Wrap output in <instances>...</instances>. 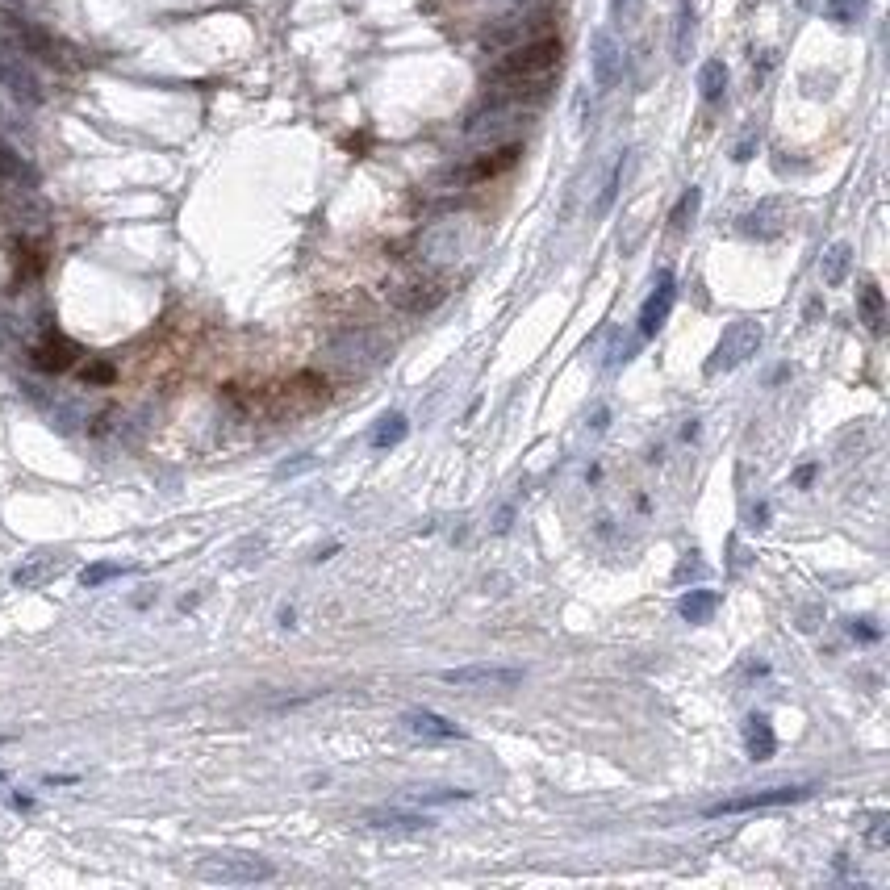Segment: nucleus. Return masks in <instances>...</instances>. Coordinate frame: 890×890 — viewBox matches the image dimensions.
Returning a JSON list of instances; mask_svg holds the SVG:
<instances>
[{
	"instance_id": "nucleus-29",
	"label": "nucleus",
	"mask_w": 890,
	"mask_h": 890,
	"mask_svg": "<svg viewBox=\"0 0 890 890\" xmlns=\"http://www.w3.org/2000/svg\"><path fill=\"white\" fill-rule=\"evenodd\" d=\"M690 573H694V577H702L707 569H702V560H690V552H686V560H682V565H677V573H673V577H677V581H686Z\"/></svg>"
},
{
	"instance_id": "nucleus-12",
	"label": "nucleus",
	"mask_w": 890,
	"mask_h": 890,
	"mask_svg": "<svg viewBox=\"0 0 890 890\" xmlns=\"http://www.w3.org/2000/svg\"><path fill=\"white\" fill-rule=\"evenodd\" d=\"M402 723H406L414 736H423V740H460V736H464L452 719H443V715H435V711H406Z\"/></svg>"
},
{
	"instance_id": "nucleus-2",
	"label": "nucleus",
	"mask_w": 890,
	"mask_h": 890,
	"mask_svg": "<svg viewBox=\"0 0 890 890\" xmlns=\"http://www.w3.org/2000/svg\"><path fill=\"white\" fill-rule=\"evenodd\" d=\"M761 339H765V331H761V322H753V318H740L732 326H723V335H719L711 360H707V377L748 364L761 351Z\"/></svg>"
},
{
	"instance_id": "nucleus-30",
	"label": "nucleus",
	"mask_w": 890,
	"mask_h": 890,
	"mask_svg": "<svg viewBox=\"0 0 890 890\" xmlns=\"http://www.w3.org/2000/svg\"><path fill=\"white\" fill-rule=\"evenodd\" d=\"M870 840H874V845H886V815H874V828H870Z\"/></svg>"
},
{
	"instance_id": "nucleus-26",
	"label": "nucleus",
	"mask_w": 890,
	"mask_h": 890,
	"mask_svg": "<svg viewBox=\"0 0 890 890\" xmlns=\"http://www.w3.org/2000/svg\"><path fill=\"white\" fill-rule=\"evenodd\" d=\"M80 377H84L88 385H109L117 372H113V364H105V360H88V364L80 368Z\"/></svg>"
},
{
	"instance_id": "nucleus-24",
	"label": "nucleus",
	"mask_w": 890,
	"mask_h": 890,
	"mask_svg": "<svg viewBox=\"0 0 890 890\" xmlns=\"http://www.w3.org/2000/svg\"><path fill=\"white\" fill-rule=\"evenodd\" d=\"M698 205H702V193H698V189H686L682 201H677V209H673L669 226H673V230H686V226L694 222V214H698Z\"/></svg>"
},
{
	"instance_id": "nucleus-14",
	"label": "nucleus",
	"mask_w": 890,
	"mask_h": 890,
	"mask_svg": "<svg viewBox=\"0 0 890 890\" xmlns=\"http://www.w3.org/2000/svg\"><path fill=\"white\" fill-rule=\"evenodd\" d=\"M364 824L377 828V832H423L431 819H427V815H414V811H368Z\"/></svg>"
},
{
	"instance_id": "nucleus-27",
	"label": "nucleus",
	"mask_w": 890,
	"mask_h": 890,
	"mask_svg": "<svg viewBox=\"0 0 890 890\" xmlns=\"http://www.w3.org/2000/svg\"><path fill=\"white\" fill-rule=\"evenodd\" d=\"M117 573H130V565H92V569L80 573V585H101V581H109Z\"/></svg>"
},
{
	"instance_id": "nucleus-32",
	"label": "nucleus",
	"mask_w": 890,
	"mask_h": 890,
	"mask_svg": "<svg viewBox=\"0 0 890 890\" xmlns=\"http://www.w3.org/2000/svg\"><path fill=\"white\" fill-rule=\"evenodd\" d=\"M631 5V0H615V17H623V9Z\"/></svg>"
},
{
	"instance_id": "nucleus-23",
	"label": "nucleus",
	"mask_w": 890,
	"mask_h": 890,
	"mask_svg": "<svg viewBox=\"0 0 890 890\" xmlns=\"http://www.w3.org/2000/svg\"><path fill=\"white\" fill-rule=\"evenodd\" d=\"M0 180H17V184H21V180H26V184L34 180V172L26 168V159H21L9 143H0Z\"/></svg>"
},
{
	"instance_id": "nucleus-3",
	"label": "nucleus",
	"mask_w": 890,
	"mask_h": 890,
	"mask_svg": "<svg viewBox=\"0 0 890 890\" xmlns=\"http://www.w3.org/2000/svg\"><path fill=\"white\" fill-rule=\"evenodd\" d=\"M815 786H765V790H748V794H732V799H719L707 807V819L719 815H740V811H761V807H782V803H803Z\"/></svg>"
},
{
	"instance_id": "nucleus-5",
	"label": "nucleus",
	"mask_w": 890,
	"mask_h": 890,
	"mask_svg": "<svg viewBox=\"0 0 890 890\" xmlns=\"http://www.w3.org/2000/svg\"><path fill=\"white\" fill-rule=\"evenodd\" d=\"M197 874L209 878V882H264L272 878L276 870L260 857H247V853H222V857H205L197 865Z\"/></svg>"
},
{
	"instance_id": "nucleus-18",
	"label": "nucleus",
	"mask_w": 890,
	"mask_h": 890,
	"mask_svg": "<svg viewBox=\"0 0 890 890\" xmlns=\"http://www.w3.org/2000/svg\"><path fill=\"white\" fill-rule=\"evenodd\" d=\"M723 88H728V67H723V59H707L698 72V92L702 101H723Z\"/></svg>"
},
{
	"instance_id": "nucleus-21",
	"label": "nucleus",
	"mask_w": 890,
	"mask_h": 890,
	"mask_svg": "<svg viewBox=\"0 0 890 890\" xmlns=\"http://www.w3.org/2000/svg\"><path fill=\"white\" fill-rule=\"evenodd\" d=\"M623 163H627V155H619V159L611 163V172H606V184H602V193H598V201H594V214H598V218L611 214V205H615V197H619V184H623Z\"/></svg>"
},
{
	"instance_id": "nucleus-9",
	"label": "nucleus",
	"mask_w": 890,
	"mask_h": 890,
	"mask_svg": "<svg viewBox=\"0 0 890 890\" xmlns=\"http://www.w3.org/2000/svg\"><path fill=\"white\" fill-rule=\"evenodd\" d=\"M782 230H786L782 201H761L757 209H748L740 218V234H748V239H778Z\"/></svg>"
},
{
	"instance_id": "nucleus-15",
	"label": "nucleus",
	"mask_w": 890,
	"mask_h": 890,
	"mask_svg": "<svg viewBox=\"0 0 890 890\" xmlns=\"http://www.w3.org/2000/svg\"><path fill=\"white\" fill-rule=\"evenodd\" d=\"M849 264H853V247L849 243H832L824 251V260H819V276H824V285H845Z\"/></svg>"
},
{
	"instance_id": "nucleus-6",
	"label": "nucleus",
	"mask_w": 890,
	"mask_h": 890,
	"mask_svg": "<svg viewBox=\"0 0 890 890\" xmlns=\"http://www.w3.org/2000/svg\"><path fill=\"white\" fill-rule=\"evenodd\" d=\"M590 72H594V84L602 92L619 84V76H623V46L615 42L611 30L594 34V42H590Z\"/></svg>"
},
{
	"instance_id": "nucleus-28",
	"label": "nucleus",
	"mask_w": 890,
	"mask_h": 890,
	"mask_svg": "<svg viewBox=\"0 0 890 890\" xmlns=\"http://www.w3.org/2000/svg\"><path fill=\"white\" fill-rule=\"evenodd\" d=\"M414 799L418 803H452V799H468V790H431V794L414 790Z\"/></svg>"
},
{
	"instance_id": "nucleus-22",
	"label": "nucleus",
	"mask_w": 890,
	"mask_h": 890,
	"mask_svg": "<svg viewBox=\"0 0 890 890\" xmlns=\"http://www.w3.org/2000/svg\"><path fill=\"white\" fill-rule=\"evenodd\" d=\"M397 301H402L406 310H414V314H418V310H435L439 301H443V285H410Z\"/></svg>"
},
{
	"instance_id": "nucleus-13",
	"label": "nucleus",
	"mask_w": 890,
	"mask_h": 890,
	"mask_svg": "<svg viewBox=\"0 0 890 890\" xmlns=\"http://www.w3.org/2000/svg\"><path fill=\"white\" fill-rule=\"evenodd\" d=\"M857 310H861V322L870 326V335H886V297L874 280H861L857 289Z\"/></svg>"
},
{
	"instance_id": "nucleus-31",
	"label": "nucleus",
	"mask_w": 890,
	"mask_h": 890,
	"mask_svg": "<svg viewBox=\"0 0 890 890\" xmlns=\"http://www.w3.org/2000/svg\"><path fill=\"white\" fill-rule=\"evenodd\" d=\"M811 477H815V464H807V468H799V477H794V481H799V485H811Z\"/></svg>"
},
{
	"instance_id": "nucleus-7",
	"label": "nucleus",
	"mask_w": 890,
	"mask_h": 890,
	"mask_svg": "<svg viewBox=\"0 0 890 890\" xmlns=\"http://www.w3.org/2000/svg\"><path fill=\"white\" fill-rule=\"evenodd\" d=\"M673 297H677L673 272L661 268L657 280H652V293H648V301H644V310H640V339H652V335H657L661 326H665V318H669V310H673Z\"/></svg>"
},
{
	"instance_id": "nucleus-8",
	"label": "nucleus",
	"mask_w": 890,
	"mask_h": 890,
	"mask_svg": "<svg viewBox=\"0 0 890 890\" xmlns=\"http://www.w3.org/2000/svg\"><path fill=\"white\" fill-rule=\"evenodd\" d=\"M34 368H42V372H72V368H80V347L67 335H59V331H46L34 343Z\"/></svg>"
},
{
	"instance_id": "nucleus-19",
	"label": "nucleus",
	"mask_w": 890,
	"mask_h": 890,
	"mask_svg": "<svg viewBox=\"0 0 890 890\" xmlns=\"http://www.w3.org/2000/svg\"><path fill=\"white\" fill-rule=\"evenodd\" d=\"M406 431H410V423H406V414H385L381 423H377V431H372V448L377 452H385V448H397V443L406 439Z\"/></svg>"
},
{
	"instance_id": "nucleus-16",
	"label": "nucleus",
	"mask_w": 890,
	"mask_h": 890,
	"mask_svg": "<svg viewBox=\"0 0 890 890\" xmlns=\"http://www.w3.org/2000/svg\"><path fill=\"white\" fill-rule=\"evenodd\" d=\"M690 46H694V5L682 0V5H677V26H673V59L686 63Z\"/></svg>"
},
{
	"instance_id": "nucleus-4",
	"label": "nucleus",
	"mask_w": 890,
	"mask_h": 890,
	"mask_svg": "<svg viewBox=\"0 0 890 890\" xmlns=\"http://www.w3.org/2000/svg\"><path fill=\"white\" fill-rule=\"evenodd\" d=\"M439 682L460 686V690H514V686H523V669H514V665H456V669H443Z\"/></svg>"
},
{
	"instance_id": "nucleus-1",
	"label": "nucleus",
	"mask_w": 890,
	"mask_h": 890,
	"mask_svg": "<svg viewBox=\"0 0 890 890\" xmlns=\"http://www.w3.org/2000/svg\"><path fill=\"white\" fill-rule=\"evenodd\" d=\"M556 63H560V38H552V34L527 38L523 46H510V51L494 63L489 80L494 84H527V80L548 76Z\"/></svg>"
},
{
	"instance_id": "nucleus-20",
	"label": "nucleus",
	"mask_w": 890,
	"mask_h": 890,
	"mask_svg": "<svg viewBox=\"0 0 890 890\" xmlns=\"http://www.w3.org/2000/svg\"><path fill=\"white\" fill-rule=\"evenodd\" d=\"M51 573H59V556H51V552H38L30 565H21L17 573H13V581L17 585H38V581H46Z\"/></svg>"
},
{
	"instance_id": "nucleus-25",
	"label": "nucleus",
	"mask_w": 890,
	"mask_h": 890,
	"mask_svg": "<svg viewBox=\"0 0 890 890\" xmlns=\"http://www.w3.org/2000/svg\"><path fill=\"white\" fill-rule=\"evenodd\" d=\"M824 13L832 21H840V26H853V21H861V13H865V0H828Z\"/></svg>"
},
{
	"instance_id": "nucleus-11",
	"label": "nucleus",
	"mask_w": 890,
	"mask_h": 890,
	"mask_svg": "<svg viewBox=\"0 0 890 890\" xmlns=\"http://www.w3.org/2000/svg\"><path fill=\"white\" fill-rule=\"evenodd\" d=\"M744 748L753 761H769L778 748V736H774V723H769V715H748L744 719Z\"/></svg>"
},
{
	"instance_id": "nucleus-10",
	"label": "nucleus",
	"mask_w": 890,
	"mask_h": 890,
	"mask_svg": "<svg viewBox=\"0 0 890 890\" xmlns=\"http://www.w3.org/2000/svg\"><path fill=\"white\" fill-rule=\"evenodd\" d=\"M519 155H523V147H519V143H506V147H498V151H485V155H477V159L464 168V180H468V184L494 180V176L510 172L514 163H519Z\"/></svg>"
},
{
	"instance_id": "nucleus-17",
	"label": "nucleus",
	"mask_w": 890,
	"mask_h": 890,
	"mask_svg": "<svg viewBox=\"0 0 890 890\" xmlns=\"http://www.w3.org/2000/svg\"><path fill=\"white\" fill-rule=\"evenodd\" d=\"M715 606H719V594H715V590H690L682 602H677V611H682L686 623H707V619L715 615Z\"/></svg>"
}]
</instances>
